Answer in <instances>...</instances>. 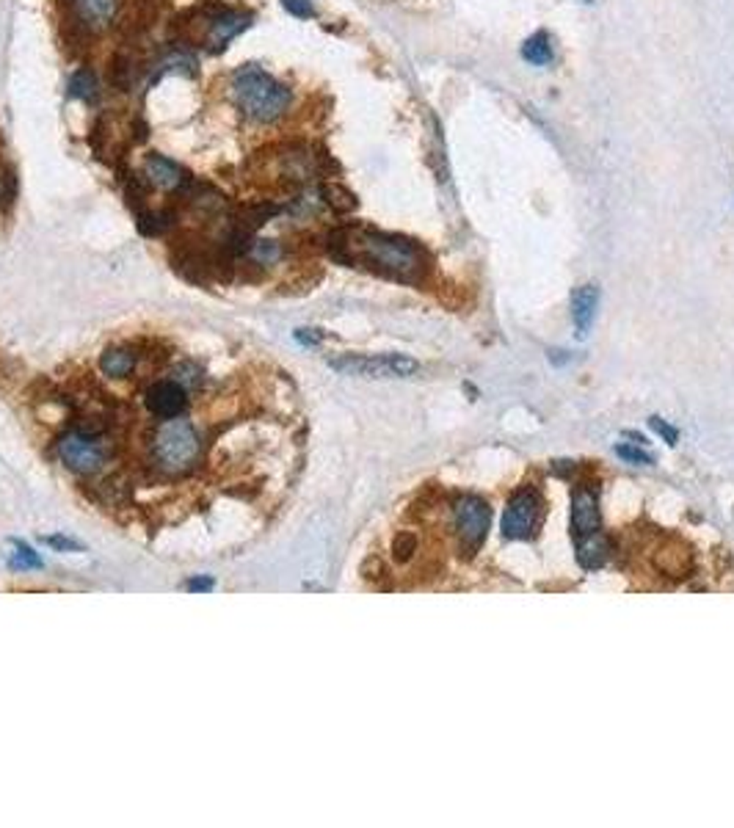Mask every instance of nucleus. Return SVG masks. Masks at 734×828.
<instances>
[{
	"label": "nucleus",
	"mask_w": 734,
	"mask_h": 828,
	"mask_svg": "<svg viewBox=\"0 0 734 828\" xmlns=\"http://www.w3.org/2000/svg\"><path fill=\"white\" fill-rule=\"evenodd\" d=\"M69 97H75V99H83V103H97V97H99V86H97V75L89 69V67H83V69H78L69 78Z\"/></svg>",
	"instance_id": "nucleus-19"
},
{
	"label": "nucleus",
	"mask_w": 734,
	"mask_h": 828,
	"mask_svg": "<svg viewBox=\"0 0 734 828\" xmlns=\"http://www.w3.org/2000/svg\"><path fill=\"white\" fill-rule=\"evenodd\" d=\"M320 199H323V205L332 213H337V216L353 213V210H357V205H359L357 193H353L351 188H345V185H340V183H323L320 185Z\"/></svg>",
	"instance_id": "nucleus-16"
},
{
	"label": "nucleus",
	"mask_w": 734,
	"mask_h": 828,
	"mask_svg": "<svg viewBox=\"0 0 734 828\" xmlns=\"http://www.w3.org/2000/svg\"><path fill=\"white\" fill-rule=\"evenodd\" d=\"M199 4H216V0H199Z\"/></svg>",
	"instance_id": "nucleus-30"
},
{
	"label": "nucleus",
	"mask_w": 734,
	"mask_h": 828,
	"mask_svg": "<svg viewBox=\"0 0 734 828\" xmlns=\"http://www.w3.org/2000/svg\"><path fill=\"white\" fill-rule=\"evenodd\" d=\"M152 429L146 437V469L155 481H185L196 475V467L208 459L205 429L193 417L183 414L174 420H149Z\"/></svg>",
	"instance_id": "nucleus-2"
},
{
	"label": "nucleus",
	"mask_w": 734,
	"mask_h": 828,
	"mask_svg": "<svg viewBox=\"0 0 734 828\" xmlns=\"http://www.w3.org/2000/svg\"><path fill=\"white\" fill-rule=\"evenodd\" d=\"M97 367H99V373L108 375V379H114V382L128 379V375H133V370L138 367V354H136L133 345H111L99 354Z\"/></svg>",
	"instance_id": "nucleus-12"
},
{
	"label": "nucleus",
	"mask_w": 734,
	"mask_h": 828,
	"mask_svg": "<svg viewBox=\"0 0 734 828\" xmlns=\"http://www.w3.org/2000/svg\"><path fill=\"white\" fill-rule=\"evenodd\" d=\"M328 365L340 373L365 375V379H403V375H414L420 370V365L412 357H403V354H375V357L348 354V357L332 359Z\"/></svg>",
	"instance_id": "nucleus-6"
},
{
	"label": "nucleus",
	"mask_w": 734,
	"mask_h": 828,
	"mask_svg": "<svg viewBox=\"0 0 734 828\" xmlns=\"http://www.w3.org/2000/svg\"><path fill=\"white\" fill-rule=\"evenodd\" d=\"M453 522H455V536H459V549L464 558H472L475 552L484 547L489 528H492V509L484 497L477 494H464L455 500L453 506Z\"/></svg>",
	"instance_id": "nucleus-5"
},
{
	"label": "nucleus",
	"mask_w": 734,
	"mask_h": 828,
	"mask_svg": "<svg viewBox=\"0 0 734 828\" xmlns=\"http://www.w3.org/2000/svg\"><path fill=\"white\" fill-rule=\"evenodd\" d=\"M44 544L56 547V549H72V552H78V549H81V544H78V541H72V539H67V536H47V539H44Z\"/></svg>",
	"instance_id": "nucleus-26"
},
{
	"label": "nucleus",
	"mask_w": 734,
	"mask_h": 828,
	"mask_svg": "<svg viewBox=\"0 0 734 828\" xmlns=\"http://www.w3.org/2000/svg\"><path fill=\"white\" fill-rule=\"evenodd\" d=\"M651 566L657 574L671 577V580H685L693 572V549L682 539H666L651 552Z\"/></svg>",
	"instance_id": "nucleus-9"
},
{
	"label": "nucleus",
	"mask_w": 734,
	"mask_h": 828,
	"mask_svg": "<svg viewBox=\"0 0 734 828\" xmlns=\"http://www.w3.org/2000/svg\"><path fill=\"white\" fill-rule=\"evenodd\" d=\"M296 337H298L301 343H307V345H315V343H320V340H323V335H318L315 329H301Z\"/></svg>",
	"instance_id": "nucleus-28"
},
{
	"label": "nucleus",
	"mask_w": 734,
	"mask_h": 828,
	"mask_svg": "<svg viewBox=\"0 0 734 828\" xmlns=\"http://www.w3.org/2000/svg\"><path fill=\"white\" fill-rule=\"evenodd\" d=\"M249 25H251V14L249 12H235V9L216 6L213 17L208 22V34H205L208 53H224L226 44H230L241 31H246Z\"/></svg>",
	"instance_id": "nucleus-8"
},
{
	"label": "nucleus",
	"mask_w": 734,
	"mask_h": 828,
	"mask_svg": "<svg viewBox=\"0 0 734 828\" xmlns=\"http://www.w3.org/2000/svg\"><path fill=\"white\" fill-rule=\"evenodd\" d=\"M133 138L141 144V141H146V136H149V128H146V122L144 119H133Z\"/></svg>",
	"instance_id": "nucleus-27"
},
{
	"label": "nucleus",
	"mask_w": 734,
	"mask_h": 828,
	"mask_svg": "<svg viewBox=\"0 0 734 828\" xmlns=\"http://www.w3.org/2000/svg\"><path fill=\"white\" fill-rule=\"evenodd\" d=\"M596 307H599V290L596 285H583L577 288L572 296V318H574V329L580 337H586L591 323L596 318Z\"/></svg>",
	"instance_id": "nucleus-13"
},
{
	"label": "nucleus",
	"mask_w": 734,
	"mask_h": 828,
	"mask_svg": "<svg viewBox=\"0 0 734 828\" xmlns=\"http://www.w3.org/2000/svg\"><path fill=\"white\" fill-rule=\"evenodd\" d=\"M282 6H285V12H290L298 20H312L315 17V6L310 4V0H282Z\"/></svg>",
	"instance_id": "nucleus-24"
},
{
	"label": "nucleus",
	"mask_w": 734,
	"mask_h": 828,
	"mask_svg": "<svg viewBox=\"0 0 734 828\" xmlns=\"http://www.w3.org/2000/svg\"><path fill=\"white\" fill-rule=\"evenodd\" d=\"M572 531L577 539L591 536L602 531V514H599V497L594 489L580 486L572 494Z\"/></svg>",
	"instance_id": "nucleus-10"
},
{
	"label": "nucleus",
	"mask_w": 734,
	"mask_h": 828,
	"mask_svg": "<svg viewBox=\"0 0 734 828\" xmlns=\"http://www.w3.org/2000/svg\"><path fill=\"white\" fill-rule=\"evenodd\" d=\"M144 177L149 180V185H155V188H161V191H174V193L183 191V188L193 180L183 166H177L174 161H169V158H163V155H158V153L146 155V161H144Z\"/></svg>",
	"instance_id": "nucleus-11"
},
{
	"label": "nucleus",
	"mask_w": 734,
	"mask_h": 828,
	"mask_svg": "<svg viewBox=\"0 0 734 828\" xmlns=\"http://www.w3.org/2000/svg\"><path fill=\"white\" fill-rule=\"evenodd\" d=\"M326 252L343 265L365 268L400 285H422L431 271V257L417 241L359 227V224H348V227L328 233Z\"/></svg>",
	"instance_id": "nucleus-1"
},
{
	"label": "nucleus",
	"mask_w": 734,
	"mask_h": 828,
	"mask_svg": "<svg viewBox=\"0 0 734 828\" xmlns=\"http://www.w3.org/2000/svg\"><path fill=\"white\" fill-rule=\"evenodd\" d=\"M649 425H651V429H654L657 434H660V437H663V439H666L668 445H676V439H679V431L674 429V425H666V422H663L660 417H651V420H649Z\"/></svg>",
	"instance_id": "nucleus-25"
},
{
	"label": "nucleus",
	"mask_w": 734,
	"mask_h": 828,
	"mask_svg": "<svg viewBox=\"0 0 734 828\" xmlns=\"http://www.w3.org/2000/svg\"><path fill=\"white\" fill-rule=\"evenodd\" d=\"M611 558V539L602 533H591L577 539V561L583 569H599Z\"/></svg>",
	"instance_id": "nucleus-15"
},
{
	"label": "nucleus",
	"mask_w": 734,
	"mask_h": 828,
	"mask_svg": "<svg viewBox=\"0 0 734 828\" xmlns=\"http://www.w3.org/2000/svg\"><path fill=\"white\" fill-rule=\"evenodd\" d=\"M14 199H17V174L12 166H6L4 171H0V202L9 208Z\"/></svg>",
	"instance_id": "nucleus-21"
},
{
	"label": "nucleus",
	"mask_w": 734,
	"mask_h": 828,
	"mask_svg": "<svg viewBox=\"0 0 734 828\" xmlns=\"http://www.w3.org/2000/svg\"><path fill=\"white\" fill-rule=\"evenodd\" d=\"M56 456L67 472L78 475L81 481L97 478L111 461V445L103 434H94L78 425L69 429L56 439Z\"/></svg>",
	"instance_id": "nucleus-4"
},
{
	"label": "nucleus",
	"mask_w": 734,
	"mask_h": 828,
	"mask_svg": "<svg viewBox=\"0 0 734 828\" xmlns=\"http://www.w3.org/2000/svg\"><path fill=\"white\" fill-rule=\"evenodd\" d=\"M119 9V0H72V12L89 31L106 28Z\"/></svg>",
	"instance_id": "nucleus-14"
},
{
	"label": "nucleus",
	"mask_w": 734,
	"mask_h": 828,
	"mask_svg": "<svg viewBox=\"0 0 734 828\" xmlns=\"http://www.w3.org/2000/svg\"><path fill=\"white\" fill-rule=\"evenodd\" d=\"M136 61H133V56L130 53H124V50H119V53H114V59H111V64H108V83H111V89H116V91H130L133 89V81H136Z\"/></svg>",
	"instance_id": "nucleus-17"
},
{
	"label": "nucleus",
	"mask_w": 734,
	"mask_h": 828,
	"mask_svg": "<svg viewBox=\"0 0 734 828\" xmlns=\"http://www.w3.org/2000/svg\"><path fill=\"white\" fill-rule=\"evenodd\" d=\"M522 59H525L527 64H536V67L552 64L555 50H552L549 34H547V31H536L530 39H525V44H522Z\"/></svg>",
	"instance_id": "nucleus-18"
},
{
	"label": "nucleus",
	"mask_w": 734,
	"mask_h": 828,
	"mask_svg": "<svg viewBox=\"0 0 734 828\" xmlns=\"http://www.w3.org/2000/svg\"><path fill=\"white\" fill-rule=\"evenodd\" d=\"M210 586H213L210 580H191V583H188V588H191V591H208Z\"/></svg>",
	"instance_id": "nucleus-29"
},
{
	"label": "nucleus",
	"mask_w": 734,
	"mask_h": 828,
	"mask_svg": "<svg viewBox=\"0 0 734 828\" xmlns=\"http://www.w3.org/2000/svg\"><path fill=\"white\" fill-rule=\"evenodd\" d=\"M417 536L412 533V531H400L398 536H395V541H392V556H395V561H400V564H406V561H412V556L417 552Z\"/></svg>",
	"instance_id": "nucleus-20"
},
{
	"label": "nucleus",
	"mask_w": 734,
	"mask_h": 828,
	"mask_svg": "<svg viewBox=\"0 0 734 828\" xmlns=\"http://www.w3.org/2000/svg\"><path fill=\"white\" fill-rule=\"evenodd\" d=\"M233 99L238 111L251 122H273L290 108V89L271 78L260 67L249 64L233 75Z\"/></svg>",
	"instance_id": "nucleus-3"
},
{
	"label": "nucleus",
	"mask_w": 734,
	"mask_h": 828,
	"mask_svg": "<svg viewBox=\"0 0 734 828\" xmlns=\"http://www.w3.org/2000/svg\"><path fill=\"white\" fill-rule=\"evenodd\" d=\"M12 566H14V569H28V566L39 569V566H42V558L34 556V549H28L25 544H20L17 552H12Z\"/></svg>",
	"instance_id": "nucleus-22"
},
{
	"label": "nucleus",
	"mask_w": 734,
	"mask_h": 828,
	"mask_svg": "<svg viewBox=\"0 0 734 828\" xmlns=\"http://www.w3.org/2000/svg\"><path fill=\"white\" fill-rule=\"evenodd\" d=\"M541 514V497L533 489H519L511 500L509 509L502 514V533L505 539H530L536 531V522Z\"/></svg>",
	"instance_id": "nucleus-7"
},
{
	"label": "nucleus",
	"mask_w": 734,
	"mask_h": 828,
	"mask_svg": "<svg viewBox=\"0 0 734 828\" xmlns=\"http://www.w3.org/2000/svg\"><path fill=\"white\" fill-rule=\"evenodd\" d=\"M616 456L629 461V464H654V459L646 453V450H638V447H629V445H616Z\"/></svg>",
	"instance_id": "nucleus-23"
},
{
	"label": "nucleus",
	"mask_w": 734,
	"mask_h": 828,
	"mask_svg": "<svg viewBox=\"0 0 734 828\" xmlns=\"http://www.w3.org/2000/svg\"><path fill=\"white\" fill-rule=\"evenodd\" d=\"M586 4H594V0H586Z\"/></svg>",
	"instance_id": "nucleus-31"
}]
</instances>
